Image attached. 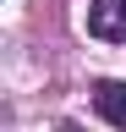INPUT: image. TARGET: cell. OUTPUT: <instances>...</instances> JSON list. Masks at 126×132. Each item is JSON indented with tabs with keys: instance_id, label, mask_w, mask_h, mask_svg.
I'll list each match as a JSON object with an SVG mask.
<instances>
[{
	"instance_id": "1",
	"label": "cell",
	"mask_w": 126,
	"mask_h": 132,
	"mask_svg": "<svg viewBox=\"0 0 126 132\" xmlns=\"http://www.w3.org/2000/svg\"><path fill=\"white\" fill-rule=\"evenodd\" d=\"M88 33L110 44H126V0H93L88 6Z\"/></svg>"
},
{
	"instance_id": "2",
	"label": "cell",
	"mask_w": 126,
	"mask_h": 132,
	"mask_svg": "<svg viewBox=\"0 0 126 132\" xmlns=\"http://www.w3.org/2000/svg\"><path fill=\"white\" fill-rule=\"evenodd\" d=\"M93 105H99V116L110 127L126 132V82H99V88H93Z\"/></svg>"
}]
</instances>
